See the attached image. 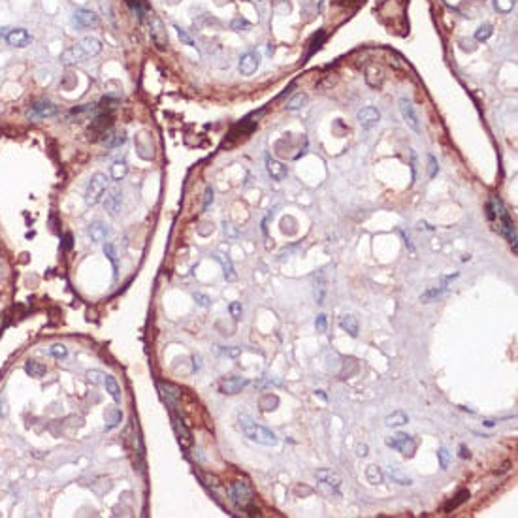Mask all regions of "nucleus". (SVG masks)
I'll use <instances>...</instances> for the list:
<instances>
[{
  "label": "nucleus",
  "mask_w": 518,
  "mask_h": 518,
  "mask_svg": "<svg viewBox=\"0 0 518 518\" xmlns=\"http://www.w3.org/2000/svg\"><path fill=\"white\" fill-rule=\"evenodd\" d=\"M237 420H239V428H241V432L245 434V437H249V439L254 441V443H258V445H266V447L277 445V441L279 439H277L275 432H271V430H267V428H264V426L256 424L249 415L241 413V415L237 417Z\"/></svg>",
  "instance_id": "nucleus-1"
},
{
  "label": "nucleus",
  "mask_w": 518,
  "mask_h": 518,
  "mask_svg": "<svg viewBox=\"0 0 518 518\" xmlns=\"http://www.w3.org/2000/svg\"><path fill=\"white\" fill-rule=\"evenodd\" d=\"M492 209H494V217H498V224H500V232H501L509 241H511V245H513V252H517V228H515V222H513V219H511V215H509V211H507V207L503 205V202L498 198V196H494L492 198Z\"/></svg>",
  "instance_id": "nucleus-2"
},
{
  "label": "nucleus",
  "mask_w": 518,
  "mask_h": 518,
  "mask_svg": "<svg viewBox=\"0 0 518 518\" xmlns=\"http://www.w3.org/2000/svg\"><path fill=\"white\" fill-rule=\"evenodd\" d=\"M106 190H108V177H106V173L96 172L91 177V181L87 185V190H85V202H87V205H96L98 202H102Z\"/></svg>",
  "instance_id": "nucleus-3"
},
{
  "label": "nucleus",
  "mask_w": 518,
  "mask_h": 518,
  "mask_svg": "<svg viewBox=\"0 0 518 518\" xmlns=\"http://www.w3.org/2000/svg\"><path fill=\"white\" fill-rule=\"evenodd\" d=\"M228 494H230V500L239 507V509H249L252 503V488L247 481H234L230 486H228Z\"/></svg>",
  "instance_id": "nucleus-4"
},
{
  "label": "nucleus",
  "mask_w": 518,
  "mask_h": 518,
  "mask_svg": "<svg viewBox=\"0 0 518 518\" xmlns=\"http://www.w3.org/2000/svg\"><path fill=\"white\" fill-rule=\"evenodd\" d=\"M384 443H386L390 449L398 451V452H401V454L407 456V458H411V456L415 454V451H417V441L413 439L411 435H407V434H396V435H392V437H386Z\"/></svg>",
  "instance_id": "nucleus-5"
},
{
  "label": "nucleus",
  "mask_w": 518,
  "mask_h": 518,
  "mask_svg": "<svg viewBox=\"0 0 518 518\" xmlns=\"http://www.w3.org/2000/svg\"><path fill=\"white\" fill-rule=\"evenodd\" d=\"M110 128H113V115H111L110 111L108 113H100V115H96L93 119V123H91V126H89V130H87V136H89V140H100V136L106 132V130H110Z\"/></svg>",
  "instance_id": "nucleus-6"
},
{
  "label": "nucleus",
  "mask_w": 518,
  "mask_h": 518,
  "mask_svg": "<svg viewBox=\"0 0 518 518\" xmlns=\"http://www.w3.org/2000/svg\"><path fill=\"white\" fill-rule=\"evenodd\" d=\"M59 113V108L53 104V102H47V100H42V102H34L31 108L27 110V117L31 121H38V119H47V117H53Z\"/></svg>",
  "instance_id": "nucleus-7"
},
{
  "label": "nucleus",
  "mask_w": 518,
  "mask_h": 518,
  "mask_svg": "<svg viewBox=\"0 0 518 518\" xmlns=\"http://www.w3.org/2000/svg\"><path fill=\"white\" fill-rule=\"evenodd\" d=\"M149 27H151L153 44L157 46V49L164 51L168 47V36H166V31H164V25L160 23V19L155 14H151V17H149Z\"/></svg>",
  "instance_id": "nucleus-8"
},
{
  "label": "nucleus",
  "mask_w": 518,
  "mask_h": 518,
  "mask_svg": "<svg viewBox=\"0 0 518 518\" xmlns=\"http://www.w3.org/2000/svg\"><path fill=\"white\" fill-rule=\"evenodd\" d=\"M249 384V381L245 379V377H239V375H235V377H226V379H222L219 383V390L222 394H228V396H234V394H239L245 386Z\"/></svg>",
  "instance_id": "nucleus-9"
},
{
  "label": "nucleus",
  "mask_w": 518,
  "mask_h": 518,
  "mask_svg": "<svg viewBox=\"0 0 518 518\" xmlns=\"http://www.w3.org/2000/svg\"><path fill=\"white\" fill-rule=\"evenodd\" d=\"M400 111H401V117H403V121L409 125V128L411 130H415V132H420V123H418V117H417V111H415V108H413V104H411V100H407V98H400Z\"/></svg>",
  "instance_id": "nucleus-10"
},
{
  "label": "nucleus",
  "mask_w": 518,
  "mask_h": 518,
  "mask_svg": "<svg viewBox=\"0 0 518 518\" xmlns=\"http://www.w3.org/2000/svg\"><path fill=\"white\" fill-rule=\"evenodd\" d=\"M258 64H260V55L256 51H249V53L241 55L239 64H237V70H239L241 76H252L256 72Z\"/></svg>",
  "instance_id": "nucleus-11"
},
{
  "label": "nucleus",
  "mask_w": 518,
  "mask_h": 518,
  "mask_svg": "<svg viewBox=\"0 0 518 518\" xmlns=\"http://www.w3.org/2000/svg\"><path fill=\"white\" fill-rule=\"evenodd\" d=\"M172 424H173V430H175V435H177V439L181 443V447H190L192 445V435H190L188 428L183 422V418L173 409H172Z\"/></svg>",
  "instance_id": "nucleus-12"
},
{
  "label": "nucleus",
  "mask_w": 518,
  "mask_h": 518,
  "mask_svg": "<svg viewBox=\"0 0 518 518\" xmlns=\"http://www.w3.org/2000/svg\"><path fill=\"white\" fill-rule=\"evenodd\" d=\"M6 42H8V46L23 49L31 44V34L25 29H12V31L6 32Z\"/></svg>",
  "instance_id": "nucleus-13"
},
{
  "label": "nucleus",
  "mask_w": 518,
  "mask_h": 518,
  "mask_svg": "<svg viewBox=\"0 0 518 518\" xmlns=\"http://www.w3.org/2000/svg\"><path fill=\"white\" fill-rule=\"evenodd\" d=\"M266 170H267L269 177H271L273 181H283V179H284V177L288 175V170H286V166H284L283 162H279V160L271 158L269 155L266 157Z\"/></svg>",
  "instance_id": "nucleus-14"
},
{
  "label": "nucleus",
  "mask_w": 518,
  "mask_h": 518,
  "mask_svg": "<svg viewBox=\"0 0 518 518\" xmlns=\"http://www.w3.org/2000/svg\"><path fill=\"white\" fill-rule=\"evenodd\" d=\"M356 117H358V123H360L364 128H371V126H375L377 123L381 121V113H379V110L371 108V106L362 108Z\"/></svg>",
  "instance_id": "nucleus-15"
},
{
  "label": "nucleus",
  "mask_w": 518,
  "mask_h": 518,
  "mask_svg": "<svg viewBox=\"0 0 518 518\" xmlns=\"http://www.w3.org/2000/svg\"><path fill=\"white\" fill-rule=\"evenodd\" d=\"M74 21L79 29H91V27L98 25V16L91 10H78L74 14Z\"/></svg>",
  "instance_id": "nucleus-16"
},
{
  "label": "nucleus",
  "mask_w": 518,
  "mask_h": 518,
  "mask_svg": "<svg viewBox=\"0 0 518 518\" xmlns=\"http://www.w3.org/2000/svg\"><path fill=\"white\" fill-rule=\"evenodd\" d=\"M158 386H160V390H162V396H164V400H166V403L170 405L172 409L177 407V403H179V398H181V390L177 388V386H173V384H170V383H158Z\"/></svg>",
  "instance_id": "nucleus-17"
},
{
  "label": "nucleus",
  "mask_w": 518,
  "mask_h": 518,
  "mask_svg": "<svg viewBox=\"0 0 518 518\" xmlns=\"http://www.w3.org/2000/svg\"><path fill=\"white\" fill-rule=\"evenodd\" d=\"M317 479L324 485H328L332 488H339L341 486V477L337 473H334L332 469H318L317 471Z\"/></svg>",
  "instance_id": "nucleus-18"
},
{
  "label": "nucleus",
  "mask_w": 518,
  "mask_h": 518,
  "mask_svg": "<svg viewBox=\"0 0 518 518\" xmlns=\"http://www.w3.org/2000/svg\"><path fill=\"white\" fill-rule=\"evenodd\" d=\"M215 260L222 266V275H224L226 281H235V279H237L235 269H234V266H232V262H230L228 256H224V254H219V252H217V254H215Z\"/></svg>",
  "instance_id": "nucleus-19"
},
{
  "label": "nucleus",
  "mask_w": 518,
  "mask_h": 518,
  "mask_svg": "<svg viewBox=\"0 0 518 518\" xmlns=\"http://www.w3.org/2000/svg\"><path fill=\"white\" fill-rule=\"evenodd\" d=\"M339 326L345 330L351 337H358V320L354 315H343L339 318Z\"/></svg>",
  "instance_id": "nucleus-20"
},
{
  "label": "nucleus",
  "mask_w": 518,
  "mask_h": 518,
  "mask_svg": "<svg viewBox=\"0 0 518 518\" xmlns=\"http://www.w3.org/2000/svg\"><path fill=\"white\" fill-rule=\"evenodd\" d=\"M81 49L87 53V55H98L102 51V42L96 38V36H85L81 40Z\"/></svg>",
  "instance_id": "nucleus-21"
},
{
  "label": "nucleus",
  "mask_w": 518,
  "mask_h": 518,
  "mask_svg": "<svg viewBox=\"0 0 518 518\" xmlns=\"http://www.w3.org/2000/svg\"><path fill=\"white\" fill-rule=\"evenodd\" d=\"M451 279H452V277H447V279H445V283H443L441 286L426 290L422 296H420V301H422V303H432V301H435L437 298H441V296H443V292L447 290V283L451 281Z\"/></svg>",
  "instance_id": "nucleus-22"
},
{
  "label": "nucleus",
  "mask_w": 518,
  "mask_h": 518,
  "mask_svg": "<svg viewBox=\"0 0 518 518\" xmlns=\"http://www.w3.org/2000/svg\"><path fill=\"white\" fill-rule=\"evenodd\" d=\"M326 290H328V281H326L324 273H318V277L315 279V300H317V303H324Z\"/></svg>",
  "instance_id": "nucleus-23"
},
{
  "label": "nucleus",
  "mask_w": 518,
  "mask_h": 518,
  "mask_svg": "<svg viewBox=\"0 0 518 518\" xmlns=\"http://www.w3.org/2000/svg\"><path fill=\"white\" fill-rule=\"evenodd\" d=\"M104 386H106V392H110V396L113 398V401H115V403H121V398H123V396H121V388H119L115 377L104 375Z\"/></svg>",
  "instance_id": "nucleus-24"
},
{
  "label": "nucleus",
  "mask_w": 518,
  "mask_h": 518,
  "mask_svg": "<svg viewBox=\"0 0 518 518\" xmlns=\"http://www.w3.org/2000/svg\"><path fill=\"white\" fill-rule=\"evenodd\" d=\"M108 234H110V230H108L106 224H102V222H93V224L89 226V235H91V239L96 241V243L104 241V239L108 237Z\"/></svg>",
  "instance_id": "nucleus-25"
},
{
  "label": "nucleus",
  "mask_w": 518,
  "mask_h": 518,
  "mask_svg": "<svg viewBox=\"0 0 518 518\" xmlns=\"http://www.w3.org/2000/svg\"><path fill=\"white\" fill-rule=\"evenodd\" d=\"M106 207L110 209V213L113 217L121 211V192H119V188H113L111 190V194L106 198Z\"/></svg>",
  "instance_id": "nucleus-26"
},
{
  "label": "nucleus",
  "mask_w": 518,
  "mask_h": 518,
  "mask_svg": "<svg viewBox=\"0 0 518 518\" xmlns=\"http://www.w3.org/2000/svg\"><path fill=\"white\" fill-rule=\"evenodd\" d=\"M409 422V417L403 413V411H394L392 415H388L386 418H384V424L388 426V428H400V426H403V424H407Z\"/></svg>",
  "instance_id": "nucleus-27"
},
{
  "label": "nucleus",
  "mask_w": 518,
  "mask_h": 518,
  "mask_svg": "<svg viewBox=\"0 0 518 518\" xmlns=\"http://www.w3.org/2000/svg\"><path fill=\"white\" fill-rule=\"evenodd\" d=\"M388 475H390V479H392L394 483H398V485H403V486H411L413 485V479L407 477L403 471L400 469V468H396V466H392L388 469Z\"/></svg>",
  "instance_id": "nucleus-28"
},
{
  "label": "nucleus",
  "mask_w": 518,
  "mask_h": 518,
  "mask_svg": "<svg viewBox=\"0 0 518 518\" xmlns=\"http://www.w3.org/2000/svg\"><path fill=\"white\" fill-rule=\"evenodd\" d=\"M258 405H260V409H262L264 413H267V411H273V409H277V405H279V398H277L275 394L267 392V394H264V396L260 398Z\"/></svg>",
  "instance_id": "nucleus-29"
},
{
  "label": "nucleus",
  "mask_w": 518,
  "mask_h": 518,
  "mask_svg": "<svg viewBox=\"0 0 518 518\" xmlns=\"http://www.w3.org/2000/svg\"><path fill=\"white\" fill-rule=\"evenodd\" d=\"M25 371L29 373L31 377H36V379H40V377H44L46 375V366L44 364H40V362H36V360H29L27 364H25Z\"/></svg>",
  "instance_id": "nucleus-30"
},
{
  "label": "nucleus",
  "mask_w": 518,
  "mask_h": 518,
  "mask_svg": "<svg viewBox=\"0 0 518 518\" xmlns=\"http://www.w3.org/2000/svg\"><path fill=\"white\" fill-rule=\"evenodd\" d=\"M468 500H469V492H468V490H462V492H458L454 500H451V501L445 505V513H451V511L458 509V507H460L462 503L468 501Z\"/></svg>",
  "instance_id": "nucleus-31"
},
{
  "label": "nucleus",
  "mask_w": 518,
  "mask_h": 518,
  "mask_svg": "<svg viewBox=\"0 0 518 518\" xmlns=\"http://www.w3.org/2000/svg\"><path fill=\"white\" fill-rule=\"evenodd\" d=\"M366 479H368L369 485L377 486V485L383 483V471L379 469L377 466H368V468H366Z\"/></svg>",
  "instance_id": "nucleus-32"
},
{
  "label": "nucleus",
  "mask_w": 518,
  "mask_h": 518,
  "mask_svg": "<svg viewBox=\"0 0 518 518\" xmlns=\"http://www.w3.org/2000/svg\"><path fill=\"white\" fill-rule=\"evenodd\" d=\"M305 104H307V94L298 93V94H294V96L290 98V102L286 104V110L296 111V110H300V108H303Z\"/></svg>",
  "instance_id": "nucleus-33"
},
{
  "label": "nucleus",
  "mask_w": 518,
  "mask_h": 518,
  "mask_svg": "<svg viewBox=\"0 0 518 518\" xmlns=\"http://www.w3.org/2000/svg\"><path fill=\"white\" fill-rule=\"evenodd\" d=\"M106 418H108V424H106V430L110 432V430H113L115 426H119V422H121V418H123V413H121L119 409H111V411H108V413H106Z\"/></svg>",
  "instance_id": "nucleus-34"
},
{
  "label": "nucleus",
  "mask_w": 518,
  "mask_h": 518,
  "mask_svg": "<svg viewBox=\"0 0 518 518\" xmlns=\"http://www.w3.org/2000/svg\"><path fill=\"white\" fill-rule=\"evenodd\" d=\"M126 173H128L126 162H115V164L111 166V177H113V181H121V179H125Z\"/></svg>",
  "instance_id": "nucleus-35"
},
{
  "label": "nucleus",
  "mask_w": 518,
  "mask_h": 518,
  "mask_svg": "<svg viewBox=\"0 0 518 518\" xmlns=\"http://www.w3.org/2000/svg\"><path fill=\"white\" fill-rule=\"evenodd\" d=\"M324 38H326V32L324 31H318L317 34L313 36V40H311V44H309V51H307V59L309 57H313L315 55V51L320 47V44L324 42Z\"/></svg>",
  "instance_id": "nucleus-36"
},
{
  "label": "nucleus",
  "mask_w": 518,
  "mask_h": 518,
  "mask_svg": "<svg viewBox=\"0 0 518 518\" xmlns=\"http://www.w3.org/2000/svg\"><path fill=\"white\" fill-rule=\"evenodd\" d=\"M494 34V29H492V25H481L479 29H477V32H475V40H479V42H485V40H488L490 36Z\"/></svg>",
  "instance_id": "nucleus-37"
},
{
  "label": "nucleus",
  "mask_w": 518,
  "mask_h": 518,
  "mask_svg": "<svg viewBox=\"0 0 518 518\" xmlns=\"http://www.w3.org/2000/svg\"><path fill=\"white\" fill-rule=\"evenodd\" d=\"M494 8L500 14H509L515 8V0H494Z\"/></svg>",
  "instance_id": "nucleus-38"
},
{
  "label": "nucleus",
  "mask_w": 518,
  "mask_h": 518,
  "mask_svg": "<svg viewBox=\"0 0 518 518\" xmlns=\"http://www.w3.org/2000/svg\"><path fill=\"white\" fill-rule=\"evenodd\" d=\"M437 458H439L441 469H447V468H449V462H451V452H449L445 447H439V451H437Z\"/></svg>",
  "instance_id": "nucleus-39"
},
{
  "label": "nucleus",
  "mask_w": 518,
  "mask_h": 518,
  "mask_svg": "<svg viewBox=\"0 0 518 518\" xmlns=\"http://www.w3.org/2000/svg\"><path fill=\"white\" fill-rule=\"evenodd\" d=\"M51 356H53V358H59V360H61V358H66V356H68V349H66L63 343H57V345L51 347Z\"/></svg>",
  "instance_id": "nucleus-40"
},
{
  "label": "nucleus",
  "mask_w": 518,
  "mask_h": 518,
  "mask_svg": "<svg viewBox=\"0 0 518 518\" xmlns=\"http://www.w3.org/2000/svg\"><path fill=\"white\" fill-rule=\"evenodd\" d=\"M315 328H317V332H320V334H324V332H326V328H328V318H326V315H324V313L317 315Z\"/></svg>",
  "instance_id": "nucleus-41"
},
{
  "label": "nucleus",
  "mask_w": 518,
  "mask_h": 518,
  "mask_svg": "<svg viewBox=\"0 0 518 518\" xmlns=\"http://www.w3.org/2000/svg\"><path fill=\"white\" fill-rule=\"evenodd\" d=\"M104 254L110 258V262L113 264V269H117V256H115V249H113L111 243H106V245H104Z\"/></svg>",
  "instance_id": "nucleus-42"
},
{
  "label": "nucleus",
  "mask_w": 518,
  "mask_h": 518,
  "mask_svg": "<svg viewBox=\"0 0 518 518\" xmlns=\"http://www.w3.org/2000/svg\"><path fill=\"white\" fill-rule=\"evenodd\" d=\"M230 313H232V317H234L235 320L241 318V303L239 301H232L230 303Z\"/></svg>",
  "instance_id": "nucleus-43"
},
{
  "label": "nucleus",
  "mask_w": 518,
  "mask_h": 518,
  "mask_svg": "<svg viewBox=\"0 0 518 518\" xmlns=\"http://www.w3.org/2000/svg\"><path fill=\"white\" fill-rule=\"evenodd\" d=\"M194 300H196L198 305H202V307H207V305L211 303L209 296H205V294H202V292H196V294H194Z\"/></svg>",
  "instance_id": "nucleus-44"
},
{
  "label": "nucleus",
  "mask_w": 518,
  "mask_h": 518,
  "mask_svg": "<svg viewBox=\"0 0 518 518\" xmlns=\"http://www.w3.org/2000/svg\"><path fill=\"white\" fill-rule=\"evenodd\" d=\"M428 162H430V177H435L437 172H439V166H437L435 158L432 157V155H428Z\"/></svg>",
  "instance_id": "nucleus-45"
},
{
  "label": "nucleus",
  "mask_w": 518,
  "mask_h": 518,
  "mask_svg": "<svg viewBox=\"0 0 518 518\" xmlns=\"http://www.w3.org/2000/svg\"><path fill=\"white\" fill-rule=\"evenodd\" d=\"M175 31H177V36H179V40H183L187 46H194V42L190 40V36H188L187 32L183 31V29H179V27H175Z\"/></svg>",
  "instance_id": "nucleus-46"
},
{
  "label": "nucleus",
  "mask_w": 518,
  "mask_h": 518,
  "mask_svg": "<svg viewBox=\"0 0 518 518\" xmlns=\"http://www.w3.org/2000/svg\"><path fill=\"white\" fill-rule=\"evenodd\" d=\"M125 2L128 4V6H130V8H132V10H134V12H136V14H138V16L141 17V6H143V2H141V0H125Z\"/></svg>",
  "instance_id": "nucleus-47"
},
{
  "label": "nucleus",
  "mask_w": 518,
  "mask_h": 518,
  "mask_svg": "<svg viewBox=\"0 0 518 518\" xmlns=\"http://www.w3.org/2000/svg\"><path fill=\"white\" fill-rule=\"evenodd\" d=\"M249 27H251V25H249L245 19H234V21H232V29H234V31H239V29H249Z\"/></svg>",
  "instance_id": "nucleus-48"
},
{
  "label": "nucleus",
  "mask_w": 518,
  "mask_h": 518,
  "mask_svg": "<svg viewBox=\"0 0 518 518\" xmlns=\"http://www.w3.org/2000/svg\"><path fill=\"white\" fill-rule=\"evenodd\" d=\"M213 204V188L207 187L205 188V198H204V209H207L209 205Z\"/></svg>",
  "instance_id": "nucleus-49"
},
{
  "label": "nucleus",
  "mask_w": 518,
  "mask_h": 518,
  "mask_svg": "<svg viewBox=\"0 0 518 518\" xmlns=\"http://www.w3.org/2000/svg\"><path fill=\"white\" fill-rule=\"evenodd\" d=\"M87 377H89V381H93L94 384H96V383H104V379H100V377H104L100 371H89Z\"/></svg>",
  "instance_id": "nucleus-50"
},
{
  "label": "nucleus",
  "mask_w": 518,
  "mask_h": 518,
  "mask_svg": "<svg viewBox=\"0 0 518 518\" xmlns=\"http://www.w3.org/2000/svg\"><path fill=\"white\" fill-rule=\"evenodd\" d=\"M356 454L364 458V456L368 454V445H358V447H356Z\"/></svg>",
  "instance_id": "nucleus-51"
},
{
  "label": "nucleus",
  "mask_w": 518,
  "mask_h": 518,
  "mask_svg": "<svg viewBox=\"0 0 518 518\" xmlns=\"http://www.w3.org/2000/svg\"><path fill=\"white\" fill-rule=\"evenodd\" d=\"M0 415H2V417H6V415H8V407H6V398H2V400H0Z\"/></svg>",
  "instance_id": "nucleus-52"
},
{
  "label": "nucleus",
  "mask_w": 518,
  "mask_h": 518,
  "mask_svg": "<svg viewBox=\"0 0 518 518\" xmlns=\"http://www.w3.org/2000/svg\"><path fill=\"white\" fill-rule=\"evenodd\" d=\"M460 458H469V449L466 445H460Z\"/></svg>",
  "instance_id": "nucleus-53"
},
{
  "label": "nucleus",
  "mask_w": 518,
  "mask_h": 518,
  "mask_svg": "<svg viewBox=\"0 0 518 518\" xmlns=\"http://www.w3.org/2000/svg\"><path fill=\"white\" fill-rule=\"evenodd\" d=\"M70 247H72V235H70V234H66V235H64V249L68 251Z\"/></svg>",
  "instance_id": "nucleus-54"
},
{
  "label": "nucleus",
  "mask_w": 518,
  "mask_h": 518,
  "mask_svg": "<svg viewBox=\"0 0 518 518\" xmlns=\"http://www.w3.org/2000/svg\"><path fill=\"white\" fill-rule=\"evenodd\" d=\"M6 31H8V29H0V40L6 38Z\"/></svg>",
  "instance_id": "nucleus-55"
}]
</instances>
